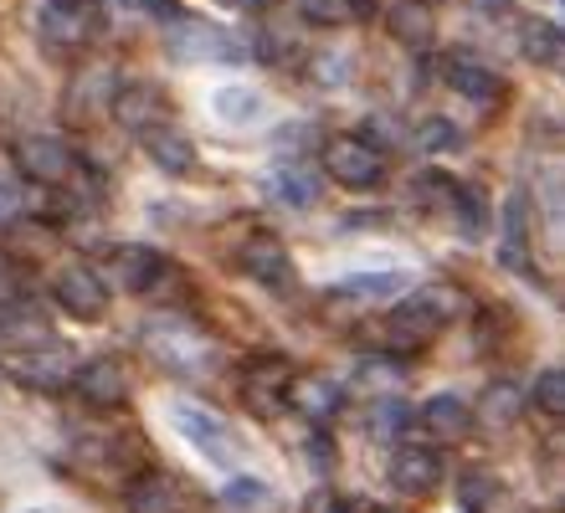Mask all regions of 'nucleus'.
Segmentation results:
<instances>
[{
    "instance_id": "nucleus-1",
    "label": "nucleus",
    "mask_w": 565,
    "mask_h": 513,
    "mask_svg": "<svg viewBox=\"0 0 565 513\" xmlns=\"http://www.w3.org/2000/svg\"><path fill=\"white\" fill-rule=\"evenodd\" d=\"M458 288H422V293L402 298V303L391 308V334H402L406 344H427V339H437L447 329V323L458 319Z\"/></svg>"
},
{
    "instance_id": "nucleus-2",
    "label": "nucleus",
    "mask_w": 565,
    "mask_h": 513,
    "mask_svg": "<svg viewBox=\"0 0 565 513\" xmlns=\"http://www.w3.org/2000/svg\"><path fill=\"white\" fill-rule=\"evenodd\" d=\"M145 344L160 365L180 370V375H206L211 360H216V354H211V339L195 334L185 319H154L145 329Z\"/></svg>"
},
{
    "instance_id": "nucleus-3",
    "label": "nucleus",
    "mask_w": 565,
    "mask_h": 513,
    "mask_svg": "<svg viewBox=\"0 0 565 513\" xmlns=\"http://www.w3.org/2000/svg\"><path fill=\"white\" fill-rule=\"evenodd\" d=\"M324 175L350 185V191H371L386 180V154L365 133H334L324 145Z\"/></svg>"
},
{
    "instance_id": "nucleus-4",
    "label": "nucleus",
    "mask_w": 565,
    "mask_h": 513,
    "mask_svg": "<svg viewBox=\"0 0 565 513\" xmlns=\"http://www.w3.org/2000/svg\"><path fill=\"white\" fill-rule=\"evenodd\" d=\"M170 416H175V431L206 457L211 468H232L237 462V437H232V426L222 416H211L206 406H191V400H175Z\"/></svg>"
},
{
    "instance_id": "nucleus-5",
    "label": "nucleus",
    "mask_w": 565,
    "mask_h": 513,
    "mask_svg": "<svg viewBox=\"0 0 565 513\" xmlns=\"http://www.w3.org/2000/svg\"><path fill=\"white\" fill-rule=\"evenodd\" d=\"M52 298H57V308L67 313V319H77V323H98L108 313L104 278H98L93 267H83V263L57 267V278H52Z\"/></svg>"
},
{
    "instance_id": "nucleus-6",
    "label": "nucleus",
    "mask_w": 565,
    "mask_h": 513,
    "mask_svg": "<svg viewBox=\"0 0 565 513\" xmlns=\"http://www.w3.org/2000/svg\"><path fill=\"white\" fill-rule=\"evenodd\" d=\"M15 170L36 185H67L77 170V154L62 145L57 133H26V139H15Z\"/></svg>"
},
{
    "instance_id": "nucleus-7",
    "label": "nucleus",
    "mask_w": 565,
    "mask_h": 513,
    "mask_svg": "<svg viewBox=\"0 0 565 513\" xmlns=\"http://www.w3.org/2000/svg\"><path fill=\"white\" fill-rule=\"evenodd\" d=\"M98 31V6L93 0H46L42 6V42L57 52H77Z\"/></svg>"
},
{
    "instance_id": "nucleus-8",
    "label": "nucleus",
    "mask_w": 565,
    "mask_h": 513,
    "mask_svg": "<svg viewBox=\"0 0 565 513\" xmlns=\"http://www.w3.org/2000/svg\"><path fill=\"white\" fill-rule=\"evenodd\" d=\"M124 509L129 513H191V488L160 468L135 472V483L124 488Z\"/></svg>"
},
{
    "instance_id": "nucleus-9",
    "label": "nucleus",
    "mask_w": 565,
    "mask_h": 513,
    "mask_svg": "<svg viewBox=\"0 0 565 513\" xmlns=\"http://www.w3.org/2000/svg\"><path fill=\"white\" fill-rule=\"evenodd\" d=\"M73 391L98 410L124 406V400H129V365L114 360V354H98V360H88V365L73 375Z\"/></svg>"
},
{
    "instance_id": "nucleus-10",
    "label": "nucleus",
    "mask_w": 565,
    "mask_h": 513,
    "mask_svg": "<svg viewBox=\"0 0 565 513\" xmlns=\"http://www.w3.org/2000/svg\"><path fill=\"white\" fill-rule=\"evenodd\" d=\"M391 488L406 493V499H427L431 488L443 483V462L431 447H417V441H402L396 452H391V468H386Z\"/></svg>"
},
{
    "instance_id": "nucleus-11",
    "label": "nucleus",
    "mask_w": 565,
    "mask_h": 513,
    "mask_svg": "<svg viewBox=\"0 0 565 513\" xmlns=\"http://www.w3.org/2000/svg\"><path fill=\"white\" fill-rule=\"evenodd\" d=\"M242 272L263 288H294V263H288V247H282L273 232H253L237 252Z\"/></svg>"
},
{
    "instance_id": "nucleus-12",
    "label": "nucleus",
    "mask_w": 565,
    "mask_h": 513,
    "mask_svg": "<svg viewBox=\"0 0 565 513\" xmlns=\"http://www.w3.org/2000/svg\"><path fill=\"white\" fill-rule=\"evenodd\" d=\"M288 381H294V365L278 360V354H263V360H253V365L242 370V400H247L257 416H273V410H282Z\"/></svg>"
},
{
    "instance_id": "nucleus-13",
    "label": "nucleus",
    "mask_w": 565,
    "mask_h": 513,
    "mask_svg": "<svg viewBox=\"0 0 565 513\" xmlns=\"http://www.w3.org/2000/svg\"><path fill=\"white\" fill-rule=\"evenodd\" d=\"M0 344L15 354L46 350L52 344V319L36 303H26V298H11V303L0 308Z\"/></svg>"
},
{
    "instance_id": "nucleus-14",
    "label": "nucleus",
    "mask_w": 565,
    "mask_h": 513,
    "mask_svg": "<svg viewBox=\"0 0 565 513\" xmlns=\"http://www.w3.org/2000/svg\"><path fill=\"white\" fill-rule=\"evenodd\" d=\"M170 46H175V57H191V62L237 57V42H232L222 26H211V21H185V15L170 21Z\"/></svg>"
},
{
    "instance_id": "nucleus-15",
    "label": "nucleus",
    "mask_w": 565,
    "mask_h": 513,
    "mask_svg": "<svg viewBox=\"0 0 565 513\" xmlns=\"http://www.w3.org/2000/svg\"><path fill=\"white\" fill-rule=\"evenodd\" d=\"M443 77H447V88L462 93V98H473V103H493L504 93V77L493 73V67H483L473 52H447Z\"/></svg>"
},
{
    "instance_id": "nucleus-16",
    "label": "nucleus",
    "mask_w": 565,
    "mask_h": 513,
    "mask_svg": "<svg viewBox=\"0 0 565 513\" xmlns=\"http://www.w3.org/2000/svg\"><path fill=\"white\" fill-rule=\"evenodd\" d=\"M114 118H119L124 129H154V124H164L170 118V98H164L154 83H129V88L114 93Z\"/></svg>"
},
{
    "instance_id": "nucleus-17",
    "label": "nucleus",
    "mask_w": 565,
    "mask_h": 513,
    "mask_svg": "<svg viewBox=\"0 0 565 513\" xmlns=\"http://www.w3.org/2000/svg\"><path fill=\"white\" fill-rule=\"evenodd\" d=\"M139 145H145V154L154 160V170H160V175H191V170H195L191 133L170 129V124H154V129H145V133H139Z\"/></svg>"
},
{
    "instance_id": "nucleus-18",
    "label": "nucleus",
    "mask_w": 565,
    "mask_h": 513,
    "mask_svg": "<svg viewBox=\"0 0 565 513\" xmlns=\"http://www.w3.org/2000/svg\"><path fill=\"white\" fill-rule=\"evenodd\" d=\"M422 426L431 431L437 447H458V441L473 437V406L458 396H431L427 406H422Z\"/></svg>"
},
{
    "instance_id": "nucleus-19",
    "label": "nucleus",
    "mask_w": 565,
    "mask_h": 513,
    "mask_svg": "<svg viewBox=\"0 0 565 513\" xmlns=\"http://www.w3.org/2000/svg\"><path fill=\"white\" fill-rule=\"evenodd\" d=\"M340 400H344V391L329 381V375H294L282 406H294L303 421H329V416L340 410Z\"/></svg>"
},
{
    "instance_id": "nucleus-20",
    "label": "nucleus",
    "mask_w": 565,
    "mask_h": 513,
    "mask_svg": "<svg viewBox=\"0 0 565 513\" xmlns=\"http://www.w3.org/2000/svg\"><path fill=\"white\" fill-rule=\"evenodd\" d=\"M458 503H462V513H509L514 509V493H509V483L499 472L468 468L458 478Z\"/></svg>"
},
{
    "instance_id": "nucleus-21",
    "label": "nucleus",
    "mask_w": 565,
    "mask_h": 513,
    "mask_svg": "<svg viewBox=\"0 0 565 513\" xmlns=\"http://www.w3.org/2000/svg\"><path fill=\"white\" fill-rule=\"evenodd\" d=\"M114 272H119V282L129 293H154L170 267H164V257L154 247H119L114 252Z\"/></svg>"
},
{
    "instance_id": "nucleus-22",
    "label": "nucleus",
    "mask_w": 565,
    "mask_h": 513,
    "mask_svg": "<svg viewBox=\"0 0 565 513\" xmlns=\"http://www.w3.org/2000/svg\"><path fill=\"white\" fill-rule=\"evenodd\" d=\"M499 257H504V267H520V272L535 267V247H530V201H524L520 191L509 195V205H504V247H499Z\"/></svg>"
},
{
    "instance_id": "nucleus-23",
    "label": "nucleus",
    "mask_w": 565,
    "mask_h": 513,
    "mask_svg": "<svg viewBox=\"0 0 565 513\" xmlns=\"http://www.w3.org/2000/svg\"><path fill=\"white\" fill-rule=\"evenodd\" d=\"M520 52L535 67H561V52H565V36L555 21H545V15H524L520 21Z\"/></svg>"
},
{
    "instance_id": "nucleus-24",
    "label": "nucleus",
    "mask_w": 565,
    "mask_h": 513,
    "mask_svg": "<svg viewBox=\"0 0 565 513\" xmlns=\"http://www.w3.org/2000/svg\"><path fill=\"white\" fill-rule=\"evenodd\" d=\"M11 375H21L26 385H62L73 375V360L57 350V344H46V350H26L11 360Z\"/></svg>"
},
{
    "instance_id": "nucleus-25",
    "label": "nucleus",
    "mask_w": 565,
    "mask_h": 513,
    "mask_svg": "<svg viewBox=\"0 0 565 513\" xmlns=\"http://www.w3.org/2000/svg\"><path fill=\"white\" fill-rule=\"evenodd\" d=\"M520 421V391L509 381H493L483 396H478L473 410V426H489V431H504V426Z\"/></svg>"
},
{
    "instance_id": "nucleus-26",
    "label": "nucleus",
    "mask_w": 565,
    "mask_h": 513,
    "mask_svg": "<svg viewBox=\"0 0 565 513\" xmlns=\"http://www.w3.org/2000/svg\"><path fill=\"white\" fill-rule=\"evenodd\" d=\"M375 11V0H298V15L313 26H350Z\"/></svg>"
},
{
    "instance_id": "nucleus-27",
    "label": "nucleus",
    "mask_w": 565,
    "mask_h": 513,
    "mask_svg": "<svg viewBox=\"0 0 565 513\" xmlns=\"http://www.w3.org/2000/svg\"><path fill=\"white\" fill-rule=\"evenodd\" d=\"M211 114L222 118V124H232V129H247V124H257V118H263V98H257L253 88H216Z\"/></svg>"
},
{
    "instance_id": "nucleus-28",
    "label": "nucleus",
    "mask_w": 565,
    "mask_h": 513,
    "mask_svg": "<svg viewBox=\"0 0 565 513\" xmlns=\"http://www.w3.org/2000/svg\"><path fill=\"white\" fill-rule=\"evenodd\" d=\"M412 282L406 272H365V278H350L334 288V298H360V303H371V298H402Z\"/></svg>"
},
{
    "instance_id": "nucleus-29",
    "label": "nucleus",
    "mask_w": 565,
    "mask_h": 513,
    "mask_svg": "<svg viewBox=\"0 0 565 513\" xmlns=\"http://www.w3.org/2000/svg\"><path fill=\"white\" fill-rule=\"evenodd\" d=\"M412 421H417V416H412V406H406V400H396V396H386V400H375V406H371V437H381V441H396Z\"/></svg>"
},
{
    "instance_id": "nucleus-30",
    "label": "nucleus",
    "mask_w": 565,
    "mask_h": 513,
    "mask_svg": "<svg viewBox=\"0 0 565 513\" xmlns=\"http://www.w3.org/2000/svg\"><path fill=\"white\" fill-rule=\"evenodd\" d=\"M222 503L232 513H263L273 503V493H268V483H257V478H232L226 493H222Z\"/></svg>"
},
{
    "instance_id": "nucleus-31",
    "label": "nucleus",
    "mask_w": 565,
    "mask_h": 513,
    "mask_svg": "<svg viewBox=\"0 0 565 513\" xmlns=\"http://www.w3.org/2000/svg\"><path fill=\"white\" fill-rule=\"evenodd\" d=\"M452 216H462V232H483V226H489V195H483V185H462L458 180Z\"/></svg>"
},
{
    "instance_id": "nucleus-32",
    "label": "nucleus",
    "mask_w": 565,
    "mask_h": 513,
    "mask_svg": "<svg viewBox=\"0 0 565 513\" xmlns=\"http://www.w3.org/2000/svg\"><path fill=\"white\" fill-rule=\"evenodd\" d=\"M417 145L427 149V154H447V149H458L462 145V133H458V124L452 118H422L417 124Z\"/></svg>"
},
{
    "instance_id": "nucleus-33",
    "label": "nucleus",
    "mask_w": 565,
    "mask_h": 513,
    "mask_svg": "<svg viewBox=\"0 0 565 513\" xmlns=\"http://www.w3.org/2000/svg\"><path fill=\"white\" fill-rule=\"evenodd\" d=\"M391 31H396L402 42H412V46H427L431 42V21H427V11H417V6L391 11Z\"/></svg>"
},
{
    "instance_id": "nucleus-34",
    "label": "nucleus",
    "mask_w": 565,
    "mask_h": 513,
    "mask_svg": "<svg viewBox=\"0 0 565 513\" xmlns=\"http://www.w3.org/2000/svg\"><path fill=\"white\" fill-rule=\"evenodd\" d=\"M535 406L545 416H565V375L561 370H540L535 375Z\"/></svg>"
},
{
    "instance_id": "nucleus-35",
    "label": "nucleus",
    "mask_w": 565,
    "mask_h": 513,
    "mask_svg": "<svg viewBox=\"0 0 565 513\" xmlns=\"http://www.w3.org/2000/svg\"><path fill=\"white\" fill-rule=\"evenodd\" d=\"M278 191L294 205H313L319 201V180H313L309 170H294V164H288V170H278Z\"/></svg>"
},
{
    "instance_id": "nucleus-36",
    "label": "nucleus",
    "mask_w": 565,
    "mask_h": 513,
    "mask_svg": "<svg viewBox=\"0 0 565 513\" xmlns=\"http://www.w3.org/2000/svg\"><path fill=\"white\" fill-rule=\"evenodd\" d=\"M355 375L360 381H371V385H402V365H396V360H381V354H371V360H360L355 365Z\"/></svg>"
},
{
    "instance_id": "nucleus-37",
    "label": "nucleus",
    "mask_w": 565,
    "mask_h": 513,
    "mask_svg": "<svg viewBox=\"0 0 565 513\" xmlns=\"http://www.w3.org/2000/svg\"><path fill=\"white\" fill-rule=\"evenodd\" d=\"M309 457H319V468H334V447H329L324 431H313L309 437Z\"/></svg>"
},
{
    "instance_id": "nucleus-38",
    "label": "nucleus",
    "mask_w": 565,
    "mask_h": 513,
    "mask_svg": "<svg viewBox=\"0 0 565 513\" xmlns=\"http://www.w3.org/2000/svg\"><path fill=\"white\" fill-rule=\"evenodd\" d=\"M145 11L154 15V21H164V26H170V21L180 15V6H175V0H145Z\"/></svg>"
},
{
    "instance_id": "nucleus-39",
    "label": "nucleus",
    "mask_w": 565,
    "mask_h": 513,
    "mask_svg": "<svg viewBox=\"0 0 565 513\" xmlns=\"http://www.w3.org/2000/svg\"><path fill=\"white\" fill-rule=\"evenodd\" d=\"M11 298H15V267L0 257V308L11 303Z\"/></svg>"
},
{
    "instance_id": "nucleus-40",
    "label": "nucleus",
    "mask_w": 565,
    "mask_h": 513,
    "mask_svg": "<svg viewBox=\"0 0 565 513\" xmlns=\"http://www.w3.org/2000/svg\"><path fill=\"white\" fill-rule=\"evenodd\" d=\"M11 221H15V191L0 180V226H11Z\"/></svg>"
},
{
    "instance_id": "nucleus-41",
    "label": "nucleus",
    "mask_w": 565,
    "mask_h": 513,
    "mask_svg": "<svg viewBox=\"0 0 565 513\" xmlns=\"http://www.w3.org/2000/svg\"><path fill=\"white\" fill-rule=\"evenodd\" d=\"M473 6H483V15H504L509 0H473Z\"/></svg>"
},
{
    "instance_id": "nucleus-42",
    "label": "nucleus",
    "mask_w": 565,
    "mask_h": 513,
    "mask_svg": "<svg viewBox=\"0 0 565 513\" xmlns=\"http://www.w3.org/2000/svg\"><path fill=\"white\" fill-rule=\"evenodd\" d=\"M226 11H257V6H268V0H222Z\"/></svg>"
},
{
    "instance_id": "nucleus-43",
    "label": "nucleus",
    "mask_w": 565,
    "mask_h": 513,
    "mask_svg": "<svg viewBox=\"0 0 565 513\" xmlns=\"http://www.w3.org/2000/svg\"><path fill=\"white\" fill-rule=\"evenodd\" d=\"M371 513H396V509H371Z\"/></svg>"
},
{
    "instance_id": "nucleus-44",
    "label": "nucleus",
    "mask_w": 565,
    "mask_h": 513,
    "mask_svg": "<svg viewBox=\"0 0 565 513\" xmlns=\"http://www.w3.org/2000/svg\"><path fill=\"white\" fill-rule=\"evenodd\" d=\"M26 513H46V509H26Z\"/></svg>"
},
{
    "instance_id": "nucleus-45",
    "label": "nucleus",
    "mask_w": 565,
    "mask_h": 513,
    "mask_svg": "<svg viewBox=\"0 0 565 513\" xmlns=\"http://www.w3.org/2000/svg\"><path fill=\"white\" fill-rule=\"evenodd\" d=\"M422 6H437V0H422Z\"/></svg>"
}]
</instances>
